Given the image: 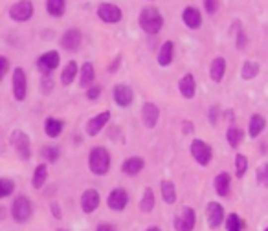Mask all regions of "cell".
I'll list each match as a JSON object with an SVG mask.
<instances>
[{
  "instance_id": "obj_1",
  "label": "cell",
  "mask_w": 268,
  "mask_h": 231,
  "mask_svg": "<svg viewBox=\"0 0 268 231\" xmlns=\"http://www.w3.org/2000/svg\"><path fill=\"white\" fill-rule=\"evenodd\" d=\"M140 26L141 30L149 33V35H156L164 28V17L160 13L158 7L154 6H145L140 13Z\"/></svg>"
},
{
  "instance_id": "obj_2",
  "label": "cell",
  "mask_w": 268,
  "mask_h": 231,
  "mask_svg": "<svg viewBox=\"0 0 268 231\" xmlns=\"http://www.w3.org/2000/svg\"><path fill=\"white\" fill-rule=\"evenodd\" d=\"M88 169L96 176H103L110 169V154L105 147H94L88 152Z\"/></svg>"
},
{
  "instance_id": "obj_3",
  "label": "cell",
  "mask_w": 268,
  "mask_h": 231,
  "mask_svg": "<svg viewBox=\"0 0 268 231\" xmlns=\"http://www.w3.org/2000/svg\"><path fill=\"white\" fill-rule=\"evenodd\" d=\"M33 215V204L26 195L17 196L11 204V217L17 224H26Z\"/></svg>"
},
{
  "instance_id": "obj_4",
  "label": "cell",
  "mask_w": 268,
  "mask_h": 231,
  "mask_svg": "<svg viewBox=\"0 0 268 231\" xmlns=\"http://www.w3.org/2000/svg\"><path fill=\"white\" fill-rule=\"evenodd\" d=\"M197 224V215L193 207H182L177 215H175V220H173V226L177 231H193Z\"/></svg>"
},
{
  "instance_id": "obj_5",
  "label": "cell",
  "mask_w": 268,
  "mask_h": 231,
  "mask_svg": "<svg viewBox=\"0 0 268 231\" xmlns=\"http://www.w3.org/2000/svg\"><path fill=\"white\" fill-rule=\"evenodd\" d=\"M11 145H13V149H15V152L20 156V160L28 162V160L31 158V141L24 130H13Z\"/></svg>"
},
{
  "instance_id": "obj_6",
  "label": "cell",
  "mask_w": 268,
  "mask_h": 231,
  "mask_svg": "<svg viewBox=\"0 0 268 231\" xmlns=\"http://www.w3.org/2000/svg\"><path fill=\"white\" fill-rule=\"evenodd\" d=\"M189 151H191V156L195 158V162L201 165V167L209 165V162H211V158H213V151H211V147L207 145L204 140H193L191 141Z\"/></svg>"
},
{
  "instance_id": "obj_7",
  "label": "cell",
  "mask_w": 268,
  "mask_h": 231,
  "mask_svg": "<svg viewBox=\"0 0 268 231\" xmlns=\"http://www.w3.org/2000/svg\"><path fill=\"white\" fill-rule=\"evenodd\" d=\"M33 17V4L31 0H18L9 7V18L15 22H28Z\"/></svg>"
},
{
  "instance_id": "obj_8",
  "label": "cell",
  "mask_w": 268,
  "mask_h": 231,
  "mask_svg": "<svg viewBox=\"0 0 268 231\" xmlns=\"http://www.w3.org/2000/svg\"><path fill=\"white\" fill-rule=\"evenodd\" d=\"M13 96L17 101H24L28 96V77L26 72L20 66H17L13 70Z\"/></svg>"
},
{
  "instance_id": "obj_9",
  "label": "cell",
  "mask_w": 268,
  "mask_h": 231,
  "mask_svg": "<svg viewBox=\"0 0 268 231\" xmlns=\"http://www.w3.org/2000/svg\"><path fill=\"white\" fill-rule=\"evenodd\" d=\"M224 207L220 206L219 202H209L206 207V220H207V226L211 228V230H217L222 226L224 222Z\"/></svg>"
},
{
  "instance_id": "obj_10",
  "label": "cell",
  "mask_w": 268,
  "mask_h": 231,
  "mask_svg": "<svg viewBox=\"0 0 268 231\" xmlns=\"http://www.w3.org/2000/svg\"><path fill=\"white\" fill-rule=\"evenodd\" d=\"M98 17L101 18L103 22H107V24H116V22L122 20L123 13L116 4L103 2V4H99V7H98Z\"/></svg>"
},
{
  "instance_id": "obj_11",
  "label": "cell",
  "mask_w": 268,
  "mask_h": 231,
  "mask_svg": "<svg viewBox=\"0 0 268 231\" xmlns=\"http://www.w3.org/2000/svg\"><path fill=\"white\" fill-rule=\"evenodd\" d=\"M59 62H61V55H59V52L50 50V52H44V54L37 59V68H39L43 73H52L55 68L59 66Z\"/></svg>"
},
{
  "instance_id": "obj_12",
  "label": "cell",
  "mask_w": 268,
  "mask_h": 231,
  "mask_svg": "<svg viewBox=\"0 0 268 231\" xmlns=\"http://www.w3.org/2000/svg\"><path fill=\"white\" fill-rule=\"evenodd\" d=\"M107 206H109L112 211H123V209L129 206L127 189H123V187L112 189L109 193V198H107Z\"/></svg>"
},
{
  "instance_id": "obj_13",
  "label": "cell",
  "mask_w": 268,
  "mask_h": 231,
  "mask_svg": "<svg viewBox=\"0 0 268 231\" xmlns=\"http://www.w3.org/2000/svg\"><path fill=\"white\" fill-rule=\"evenodd\" d=\"M99 204H101V195H99L98 189H86V191H83V195H81V209H83V213H94L99 207Z\"/></svg>"
},
{
  "instance_id": "obj_14",
  "label": "cell",
  "mask_w": 268,
  "mask_h": 231,
  "mask_svg": "<svg viewBox=\"0 0 268 231\" xmlns=\"http://www.w3.org/2000/svg\"><path fill=\"white\" fill-rule=\"evenodd\" d=\"M81 41H83V35L77 28H70L63 33L61 37V46L67 52H77L81 48Z\"/></svg>"
},
{
  "instance_id": "obj_15",
  "label": "cell",
  "mask_w": 268,
  "mask_h": 231,
  "mask_svg": "<svg viewBox=\"0 0 268 231\" xmlns=\"http://www.w3.org/2000/svg\"><path fill=\"white\" fill-rule=\"evenodd\" d=\"M114 101H116L118 107H123V109L131 107L134 101L133 88L127 85H116L114 86Z\"/></svg>"
},
{
  "instance_id": "obj_16",
  "label": "cell",
  "mask_w": 268,
  "mask_h": 231,
  "mask_svg": "<svg viewBox=\"0 0 268 231\" xmlns=\"http://www.w3.org/2000/svg\"><path fill=\"white\" fill-rule=\"evenodd\" d=\"M109 121H110L109 110H105V112H101V114H98V116H94V117L88 119V123H86V134H88V136H98Z\"/></svg>"
},
{
  "instance_id": "obj_17",
  "label": "cell",
  "mask_w": 268,
  "mask_h": 231,
  "mask_svg": "<svg viewBox=\"0 0 268 231\" xmlns=\"http://www.w3.org/2000/svg\"><path fill=\"white\" fill-rule=\"evenodd\" d=\"M182 20L189 30H199V28L202 26V15L195 6H188L186 9H184Z\"/></svg>"
},
{
  "instance_id": "obj_18",
  "label": "cell",
  "mask_w": 268,
  "mask_h": 231,
  "mask_svg": "<svg viewBox=\"0 0 268 231\" xmlns=\"http://www.w3.org/2000/svg\"><path fill=\"white\" fill-rule=\"evenodd\" d=\"M141 119H143L147 128L156 127V123L160 119V109L154 103H145L141 109Z\"/></svg>"
},
{
  "instance_id": "obj_19",
  "label": "cell",
  "mask_w": 268,
  "mask_h": 231,
  "mask_svg": "<svg viewBox=\"0 0 268 231\" xmlns=\"http://www.w3.org/2000/svg\"><path fill=\"white\" fill-rule=\"evenodd\" d=\"M178 92L182 94V98L186 99H193L197 94V85H195V77L193 73H186L182 79L178 81Z\"/></svg>"
},
{
  "instance_id": "obj_20",
  "label": "cell",
  "mask_w": 268,
  "mask_h": 231,
  "mask_svg": "<svg viewBox=\"0 0 268 231\" xmlns=\"http://www.w3.org/2000/svg\"><path fill=\"white\" fill-rule=\"evenodd\" d=\"M143 167H145V160L140 156H131L122 164V173L127 176H136L138 173H141Z\"/></svg>"
},
{
  "instance_id": "obj_21",
  "label": "cell",
  "mask_w": 268,
  "mask_h": 231,
  "mask_svg": "<svg viewBox=\"0 0 268 231\" xmlns=\"http://www.w3.org/2000/svg\"><path fill=\"white\" fill-rule=\"evenodd\" d=\"M215 193L219 196H228L230 195V189H232V176H230V173H219L217 176H215Z\"/></svg>"
},
{
  "instance_id": "obj_22",
  "label": "cell",
  "mask_w": 268,
  "mask_h": 231,
  "mask_svg": "<svg viewBox=\"0 0 268 231\" xmlns=\"http://www.w3.org/2000/svg\"><path fill=\"white\" fill-rule=\"evenodd\" d=\"M224 73H226V59L224 57H215L211 64H209V77L213 83H220L224 79Z\"/></svg>"
},
{
  "instance_id": "obj_23",
  "label": "cell",
  "mask_w": 268,
  "mask_h": 231,
  "mask_svg": "<svg viewBox=\"0 0 268 231\" xmlns=\"http://www.w3.org/2000/svg\"><path fill=\"white\" fill-rule=\"evenodd\" d=\"M77 75H79V85L83 86V88H88V86H92L94 79H96V68H94L92 62H85V64L77 70Z\"/></svg>"
},
{
  "instance_id": "obj_24",
  "label": "cell",
  "mask_w": 268,
  "mask_h": 231,
  "mask_svg": "<svg viewBox=\"0 0 268 231\" xmlns=\"http://www.w3.org/2000/svg\"><path fill=\"white\" fill-rule=\"evenodd\" d=\"M175 57V43L173 41H165L158 52V64L160 66H169Z\"/></svg>"
},
{
  "instance_id": "obj_25",
  "label": "cell",
  "mask_w": 268,
  "mask_h": 231,
  "mask_svg": "<svg viewBox=\"0 0 268 231\" xmlns=\"http://www.w3.org/2000/svg\"><path fill=\"white\" fill-rule=\"evenodd\" d=\"M160 193H162V200L167 204V206H173L177 202V187L171 180H162L160 183Z\"/></svg>"
},
{
  "instance_id": "obj_26",
  "label": "cell",
  "mask_w": 268,
  "mask_h": 231,
  "mask_svg": "<svg viewBox=\"0 0 268 231\" xmlns=\"http://www.w3.org/2000/svg\"><path fill=\"white\" fill-rule=\"evenodd\" d=\"M48 180V167L46 164H39L33 171V176H31V187L33 189H41Z\"/></svg>"
},
{
  "instance_id": "obj_27",
  "label": "cell",
  "mask_w": 268,
  "mask_h": 231,
  "mask_svg": "<svg viewBox=\"0 0 268 231\" xmlns=\"http://www.w3.org/2000/svg\"><path fill=\"white\" fill-rule=\"evenodd\" d=\"M77 62L75 61H70L65 64V68H63V72H61V81H63V85L65 86H70L75 81V77H77Z\"/></svg>"
},
{
  "instance_id": "obj_28",
  "label": "cell",
  "mask_w": 268,
  "mask_h": 231,
  "mask_svg": "<svg viewBox=\"0 0 268 231\" xmlns=\"http://www.w3.org/2000/svg\"><path fill=\"white\" fill-rule=\"evenodd\" d=\"M63 128H65V123L61 119H57V117H46V121H44V132H46V136L57 138L63 132Z\"/></svg>"
},
{
  "instance_id": "obj_29",
  "label": "cell",
  "mask_w": 268,
  "mask_h": 231,
  "mask_svg": "<svg viewBox=\"0 0 268 231\" xmlns=\"http://www.w3.org/2000/svg\"><path fill=\"white\" fill-rule=\"evenodd\" d=\"M46 13L52 15V17L59 18L65 15V9H67V0H46Z\"/></svg>"
},
{
  "instance_id": "obj_30",
  "label": "cell",
  "mask_w": 268,
  "mask_h": 231,
  "mask_svg": "<svg viewBox=\"0 0 268 231\" xmlns=\"http://www.w3.org/2000/svg\"><path fill=\"white\" fill-rule=\"evenodd\" d=\"M265 127H267L265 117H263L261 114H254L250 117V123H248V134H250L252 138H257V136L265 130Z\"/></svg>"
},
{
  "instance_id": "obj_31",
  "label": "cell",
  "mask_w": 268,
  "mask_h": 231,
  "mask_svg": "<svg viewBox=\"0 0 268 231\" xmlns=\"http://www.w3.org/2000/svg\"><path fill=\"white\" fill-rule=\"evenodd\" d=\"M154 204H156L154 191H152L151 187H145L143 189V196H141V200H140V209L143 213H151L152 209H154Z\"/></svg>"
},
{
  "instance_id": "obj_32",
  "label": "cell",
  "mask_w": 268,
  "mask_h": 231,
  "mask_svg": "<svg viewBox=\"0 0 268 231\" xmlns=\"http://www.w3.org/2000/svg\"><path fill=\"white\" fill-rule=\"evenodd\" d=\"M226 140H228V143H230V147H232V149H237V147L241 145V141L244 140L243 128L230 127L228 130H226Z\"/></svg>"
},
{
  "instance_id": "obj_33",
  "label": "cell",
  "mask_w": 268,
  "mask_h": 231,
  "mask_svg": "<svg viewBox=\"0 0 268 231\" xmlns=\"http://www.w3.org/2000/svg\"><path fill=\"white\" fill-rule=\"evenodd\" d=\"M222 224H226V231H243L244 230V220L241 219L237 213L226 215Z\"/></svg>"
},
{
  "instance_id": "obj_34",
  "label": "cell",
  "mask_w": 268,
  "mask_h": 231,
  "mask_svg": "<svg viewBox=\"0 0 268 231\" xmlns=\"http://www.w3.org/2000/svg\"><path fill=\"white\" fill-rule=\"evenodd\" d=\"M41 156H43L44 162L55 164V162L59 160V156H61V149H59V145H46V147H43Z\"/></svg>"
},
{
  "instance_id": "obj_35",
  "label": "cell",
  "mask_w": 268,
  "mask_h": 231,
  "mask_svg": "<svg viewBox=\"0 0 268 231\" xmlns=\"http://www.w3.org/2000/svg\"><path fill=\"white\" fill-rule=\"evenodd\" d=\"M257 73H259V64L256 61H244L243 64V70H241V75H243V79L250 81L254 79Z\"/></svg>"
},
{
  "instance_id": "obj_36",
  "label": "cell",
  "mask_w": 268,
  "mask_h": 231,
  "mask_svg": "<svg viewBox=\"0 0 268 231\" xmlns=\"http://www.w3.org/2000/svg\"><path fill=\"white\" fill-rule=\"evenodd\" d=\"M248 171V158L244 154H235V176L243 178Z\"/></svg>"
},
{
  "instance_id": "obj_37",
  "label": "cell",
  "mask_w": 268,
  "mask_h": 231,
  "mask_svg": "<svg viewBox=\"0 0 268 231\" xmlns=\"http://www.w3.org/2000/svg\"><path fill=\"white\" fill-rule=\"evenodd\" d=\"M15 193V182L11 178H0V198H7Z\"/></svg>"
},
{
  "instance_id": "obj_38",
  "label": "cell",
  "mask_w": 268,
  "mask_h": 231,
  "mask_svg": "<svg viewBox=\"0 0 268 231\" xmlns=\"http://www.w3.org/2000/svg\"><path fill=\"white\" fill-rule=\"evenodd\" d=\"M55 88V81L52 77V73H43V79H41V90L43 94H50Z\"/></svg>"
},
{
  "instance_id": "obj_39",
  "label": "cell",
  "mask_w": 268,
  "mask_h": 231,
  "mask_svg": "<svg viewBox=\"0 0 268 231\" xmlns=\"http://www.w3.org/2000/svg\"><path fill=\"white\" fill-rule=\"evenodd\" d=\"M204 9L207 15H215L219 11V0H204Z\"/></svg>"
},
{
  "instance_id": "obj_40",
  "label": "cell",
  "mask_w": 268,
  "mask_h": 231,
  "mask_svg": "<svg viewBox=\"0 0 268 231\" xmlns=\"http://www.w3.org/2000/svg\"><path fill=\"white\" fill-rule=\"evenodd\" d=\"M268 180V165L263 164L261 167H259V171H257V182L261 183V185H265Z\"/></svg>"
},
{
  "instance_id": "obj_41",
  "label": "cell",
  "mask_w": 268,
  "mask_h": 231,
  "mask_svg": "<svg viewBox=\"0 0 268 231\" xmlns=\"http://www.w3.org/2000/svg\"><path fill=\"white\" fill-rule=\"evenodd\" d=\"M99 96H101V88H99V86H88V90H86V99L94 101V99H98Z\"/></svg>"
},
{
  "instance_id": "obj_42",
  "label": "cell",
  "mask_w": 268,
  "mask_h": 231,
  "mask_svg": "<svg viewBox=\"0 0 268 231\" xmlns=\"http://www.w3.org/2000/svg\"><path fill=\"white\" fill-rule=\"evenodd\" d=\"M7 68H9V59L0 55V81L4 79V75L7 73Z\"/></svg>"
},
{
  "instance_id": "obj_43",
  "label": "cell",
  "mask_w": 268,
  "mask_h": 231,
  "mask_svg": "<svg viewBox=\"0 0 268 231\" xmlns=\"http://www.w3.org/2000/svg\"><path fill=\"white\" fill-rule=\"evenodd\" d=\"M246 43H248V39H246V35H244V31L239 30L237 31V48L244 50V48H246Z\"/></svg>"
},
{
  "instance_id": "obj_44",
  "label": "cell",
  "mask_w": 268,
  "mask_h": 231,
  "mask_svg": "<svg viewBox=\"0 0 268 231\" xmlns=\"http://www.w3.org/2000/svg\"><path fill=\"white\" fill-rule=\"evenodd\" d=\"M50 209H52V215H54V217H55V219H57V220H61V219H63L61 206H59L57 202H52V204H50Z\"/></svg>"
},
{
  "instance_id": "obj_45",
  "label": "cell",
  "mask_w": 268,
  "mask_h": 231,
  "mask_svg": "<svg viewBox=\"0 0 268 231\" xmlns=\"http://www.w3.org/2000/svg\"><path fill=\"white\" fill-rule=\"evenodd\" d=\"M96 231H118V230L114 224H107V222H103V224H99L98 228H96Z\"/></svg>"
},
{
  "instance_id": "obj_46",
  "label": "cell",
  "mask_w": 268,
  "mask_h": 231,
  "mask_svg": "<svg viewBox=\"0 0 268 231\" xmlns=\"http://www.w3.org/2000/svg\"><path fill=\"white\" fill-rule=\"evenodd\" d=\"M217 114H219V109H217V107H213V109H209V123H217V119H219V117H217Z\"/></svg>"
},
{
  "instance_id": "obj_47",
  "label": "cell",
  "mask_w": 268,
  "mask_h": 231,
  "mask_svg": "<svg viewBox=\"0 0 268 231\" xmlns=\"http://www.w3.org/2000/svg\"><path fill=\"white\" fill-rule=\"evenodd\" d=\"M182 130H184V134H191L193 132V125L189 121H184L182 123Z\"/></svg>"
},
{
  "instance_id": "obj_48",
  "label": "cell",
  "mask_w": 268,
  "mask_h": 231,
  "mask_svg": "<svg viewBox=\"0 0 268 231\" xmlns=\"http://www.w3.org/2000/svg\"><path fill=\"white\" fill-rule=\"evenodd\" d=\"M118 64H120V57H116V59H114V62L109 66V72H114V70L118 68Z\"/></svg>"
},
{
  "instance_id": "obj_49",
  "label": "cell",
  "mask_w": 268,
  "mask_h": 231,
  "mask_svg": "<svg viewBox=\"0 0 268 231\" xmlns=\"http://www.w3.org/2000/svg\"><path fill=\"white\" fill-rule=\"evenodd\" d=\"M145 231H162V230H160L158 226H151V228H147Z\"/></svg>"
},
{
  "instance_id": "obj_50",
  "label": "cell",
  "mask_w": 268,
  "mask_h": 231,
  "mask_svg": "<svg viewBox=\"0 0 268 231\" xmlns=\"http://www.w3.org/2000/svg\"><path fill=\"white\" fill-rule=\"evenodd\" d=\"M59 231H65V230H59Z\"/></svg>"
},
{
  "instance_id": "obj_51",
  "label": "cell",
  "mask_w": 268,
  "mask_h": 231,
  "mask_svg": "<svg viewBox=\"0 0 268 231\" xmlns=\"http://www.w3.org/2000/svg\"><path fill=\"white\" fill-rule=\"evenodd\" d=\"M265 231H268V230H265Z\"/></svg>"
}]
</instances>
